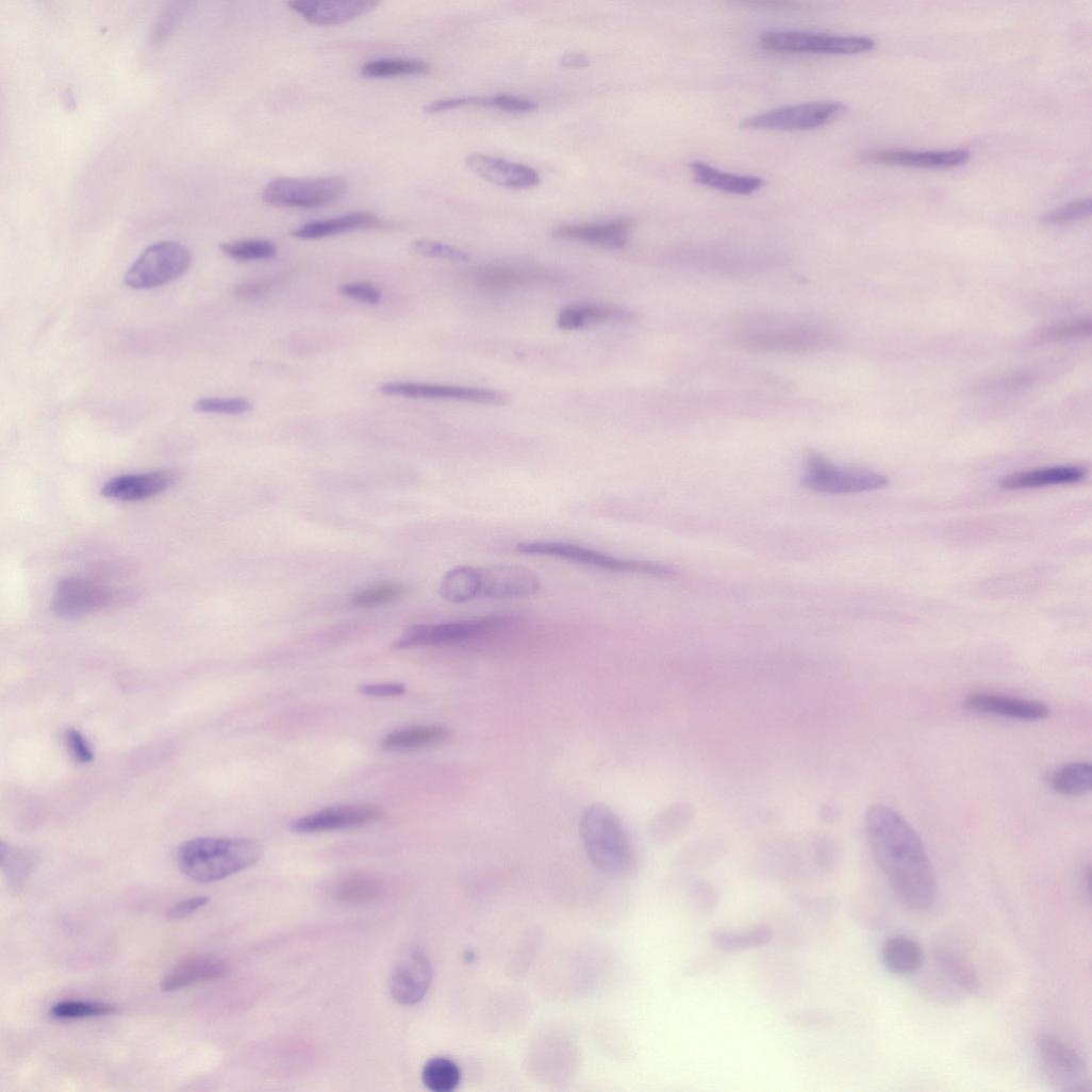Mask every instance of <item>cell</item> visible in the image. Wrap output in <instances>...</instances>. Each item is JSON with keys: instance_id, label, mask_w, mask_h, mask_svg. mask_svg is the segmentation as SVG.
Instances as JSON below:
<instances>
[{"instance_id": "obj_1", "label": "cell", "mask_w": 1092, "mask_h": 1092, "mask_svg": "<svg viewBox=\"0 0 1092 1092\" xmlns=\"http://www.w3.org/2000/svg\"><path fill=\"white\" fill-rule=\"evenodd\" d=\"M865 830L874 859L900 901L914 911L930 910L938 881L913 828L892 808L876 805L866 812Z\"/></svg>"}, {"instance_id": "obj_2", "label": "cell", "mask_w": 1092, "mask_h": 1092, "mask_svg": "<svg viewBox=\"0 0 1092 1092\" xmlns=\"http://www.w3.org/2000/svg\"><path fill=\"white\" fill-rule=\"evenodd\" d=\"M262 855L261 844L253 840L199 838L180 846L177 862L187 878L210 883L253 866Z\"/></svg>"}, {"instance_id": "obj_3", "label": "cell", "mask_w": 1092, "mask_h": 1092, "mask_svg": "<svg viewBox=\"0 0 1092 1092\" xmlns=\"http://www.w3.org/2000/svg\"><path fill=\"white\" fill-rule=\"evenodd\" d=\"M581 837L593 864L613 877L631 875L638 865L634 846L619 816L600 804L589 807L581 818Z\"/></svg>"}, {"instance_id": "obj_4", "label": "cell", "mask_w": 1092, "mask_h": 1092, "mask_svg": "<svg viewBox=\"0 0 1092 1092\" xmlns=\"http://www.w3.org/2000/svg\"><path fill=\"white\" fill-rule=\"evenodd\" d=\"M517 553L553 558L614 574H636L673 578L676 572L658 563L617 558L588 546L563 541H523L514 546Z\"/></svg>"}, {"instance_id": "obj_5", "label": "cell", "mask_w": 1092, "mask_h": 1092, "mask_svg": "<svg viewBox=\"0 0 1092 1092\" xmlns=\"http://www.w3.org/2000/svg\"><path fill=\"white\" fill-rule=\"evenodd\" d=\"M744 347L765 353H811L827 348L831 336L809 322H760L744 326L737 335Z\"/></svg>"}, {"instance_id": "obj_6", "label": "cell", "mask_w": 1092, "mask_h": 1092, "mask_svg": "<svg viewBox=\"0 0 1092 1092\" xmlns=\"http://www.w3.org/2000/svg\"><path fill=\"white\" fill-rule=\"evenodd\" d=\"M1035 1055L1043 1078L1055 1090L1091 1091L1083 1058L1060 1038L1050 1033L1039 1035L1035 1041Z\"/></svg>"}, {"instance_id": "obj_7", "label": "cell", "mask_w": 1092, "mask_h": 1092, "mask_svg": "<svg viewBox=\"0 0 1092 1092\" xmlns=\"http://www.w3.org/2000/svg\"><path fill=\"white\" fill-rule=\"evenodd\" d=\"M192 254L182 244L161 242L146 249L128 270L125 281L135 289H152L182 277L189 268Z\"/></svg>"}, {"instance_id": "obj_8", "label": "cell", "mask_w": 1092, "mask_h": 1092, "mask_svg": "<svg viewBox=\"0 0 1092 1092\" xmlns=\"http://www.w3.org/2000/svg\"><path fill=\"white\" fill-rule=\"evenodd\" d=\"M760 45L764 50L776 53L855 55L872 51L876 43L864 36L774 31L763 34Z\"/></svg>"}, {"instance_id": "obj_9", "label": "cell", "mask_w": 1092, "mask_h": 1092, "mask_svg": "<svg viewBox=\"0 0 1092 1092\" xmlns=\"http://www.w3.org/2000/svg\"><path fill=\"white\" fill-rule=\"evenodd\" d=\"M347 189L341 177L315 179H275L265 187L262 198L274 206L317 209L340 200Z\"/></svg>"}, {"instance_id": "obj_10", "label": "cell", "mask_w": 1092, "mask_h": 1092, "mask_svg": "<svg viewBox=\"0 0 1092 1092\" xmlns=\"http://www.w3.org/2000/svg\"><path fill=\"white\" fill-rule=\"evenodd\" d=\"M804 486L823 494H854L888 486L889 479L878 473L835 466L823 456L811 452L801 478Z\"/></svg>"}, {"instance_id": "obj_11", "label": "cell", "mask_w": 1092, "mask_h": 1092, "mask_svg": "<svg viewBox=\"0 0 1092 1092\" xmlns=\"http://www.w3.org/2000/svg\"><path fill=\"white\" fill-rule=\"evenodd\" d=\"M846 106L840 102H810L779 107L743 120L742 127L767 131H811L830 123Z\"/></svg>"}, {"instance_id": "obj_12", "label": "cell", "mask_w": 1092, "mask_h": 1092, "mask_svg": "<svg viewBox=\"0 0 1092 1092\" xmlns=\"http://www.w3.org/2000/svg\"><path fill=\"white\" fill-rule=\"evenodd\" d=\"M513 622L508 616H491L467 622L449 623L442 625H417L408 628L402 635L394 643V649L407 650L411 648L437 646L460 643L476 639Z\"/></svg>"}, {"instance_id": "obj_13", "label": "cell", "mask_w": 1092, "mask_h": 1092, "mask_svg": "<svg viewBox=\"0 0 1092 1092\" xmlns=\"http://www.w3.org/2000/svg\"><path fill=\"white\" fill-rule=\"evenodd\" d=\"M113 592L95 581L68 577L56 586L53 596L54 613L64 619H78L112 606Z\"/></svg>"}, {"instance_id": "obj_14", "label": "cell", "mask_w": 1092, "mask_h": 1092, "mask_svg": "<svg viewBox=\"0 0 1092 1092\" xmlns=\"http://www.w3.org/2000/svg\"><path fill=\"white\" fill-rule=\"evenodd\" d=\"M432 976L429 958L418 948L407 949L392 972L390 988L394 999L404 1006L418 1004L428 993Z\"/></svg>"}, {"instance_id": "obj_15", "label": "cell", "mask_w": 1092, "mask_h": 1092, "mask_svg": "<svg viewBox=\"0 0 1092 1092\" xmlns=\"http://www.w3.org/2000/svg\"><path fill=\"white\" fill-rule=\"evenodd\" d=\"M541 589L539 578L530 570L511 565L478 568L479 598L510 600L529 598Z\"/></svg>"}, {"instance_id": "obj_16", "label": "cell", "mask_w": 1092, "mask_h": 1092, "mask_svg": "<svg viewBox=\"0 0 1092 1092\" xmlns=\"http://www.w3.org/2000/svg\"><path fill=\"white\" fill-rule=\"evenodd\" d=\"M379 390L387 396L411 399L460 400L496 406L504 404L508 400L501 392L446 384L390 382L382 384Z\"/></svg>"}, {"instance_id": "obj_17", "label": "cell", "mask_w": 1092, "mask_h": 1092, "mask_svg": "<svg viewBox=\"0 0 1092 1092\" xmlns=\"http://www.w3.org/2000/svg\"><path fill=\"white\" fill-rule=\"evenodd\" d=\"M382 811L370 805L337 806L300 817L291 824L297 833H318L353 829L375 823L382 817Z\"/></svg>"}, {"instance_id": "obj_18", "label": "cell", "mask_w": 1092, "mask_h": 1092, "mask_svg": "<svg viewBox=\"0 0 1092 1092\" xmlns=\"http://www.w3.org/2000/svg\"><path fill=\"white\" fill-rule=\"evenodd\" d=\"M291 11L317 27L340 26L365 16L378 6L373 0H293Z\"/></svg>"}, {"instance_id": "obj_19", "label": "cell", "mask_w": 1092, "mask_h": 1092, "mask_svg": "<svg viewBox=\"0 0 1092 1092\" xmlns=\"http://www.w3.org/2000/svg\"><path fill=\"white\" fill-rule=\"evenodd\" d=\"M970 160L964 149L948 151L872 150L863 152L860 161L874 165L904 166L927 169H949L963 166Z\"/></svg>"}, {"instance_id": "obj_20", "label": "cell", "mask_w": 1092, "mask_h": 1092, "mask_svg": "<svg viewBox=\"0 0 1092 1092\" xmlns=\"http://www.w3.org/2000/svg\"><path fill=\"white\" fill-rule=\"evenodd\" d=\"M466 165L476 176L499 187L528 189L537 186L541 180L530 167L489 155H468Z\"/></svg>"}, {"instance_id": "obj_21", "label": "cell", "mask_w": 1092, "mask_h": 1092, "mask_svg": "<svg viewBox=\"0 0 1092 1092\" xmlns=\"http://www.w3.org/2000/svg\"><path fill=\"white\" fill-rule=\"evenodd\" d=\"M964 707L978 714L1021 722L1043 721L1049 715L1048 708L1039 701L991 693L970 695L965 699Z\"/></svg>"}, {"instance_id": "obj_22", "label": "cell", "mask_w": 1092, "mask_h": 1092, "mask_svg": "<svg viewBox=\"0 0 1092 1092\" xmlns=\"http://www.w3.org/2000/svg\"><path fill=\"white\" fill-rule=\"evenodd\" d=\"M176 480V474L169 470L121 475L103 485L102 495L121 501H140L164 493Z\"/></svg>"}, {"instance_id": "obj_23", "label": "cell", "mask_w": 1092, "mask_h": 1092, "mask_svg": "<svg viewBox=\"0 0 1092 1092\" xmlns=\"http://www.w3.org/2000/svg\"><path fill=\"white\" fill-rule=\"evenodd\" d=\"M474 284L493 291H511L548 283L549 272L539 268L511 265H484L470 272Z\"/></svg>"}, {"instance_id": "obj_24", "label": "cell", "mask_w": 1092, "mask_h": 1092, "mask_svg": "<svg viewBox=\"0 0 1092 1092\" xmlns=\"http://www.w3.org/2000/svg\"><path fill=\"white\" fill-rule=\"evenodd\" d=\"M932 953L938 973L960 994H973L979 990L980 979L977 971L958 947L940 940Z\"/></svg>"}, {"instance_id": "obj_25", "label": "cell", "mask_w": 1092, "mask_h": 1092, "mask_svg": "<svg viewBox=\"0 0 1092 1092\" xmlns=\"http://www.w3.org/2000/svg\"><path fill=\"white\" fill-rule=\"evenodd\" d=\"M228 973V964L217 957H192L171 969L163 978L161 988L164 992H175L198 983L222 979Z\"/></svg>"}, {"instance_id": "obj_26", "label": "cell", "mask_w": 1092, "mask_h": 1092, "mask_svg": "<svg viewBox=\"0 0 1092 1092\" xmlns=\"http://www.w3.org/2000/svg\"><path fill=\"white\" fill-rule=\"evenodd\" d=\"M631 230L630 220L619 219L605 224L562 226L553 231V236L609 249H622L626 246Z\"/></svg>"}, {"instance_id": "obj_27", "label": "cell", "mask_w": 1092, "mask_h": 1092, "mask_svg": "<svg viewBox=\"0 0 1092 1092\" xmlns=\"http://www.w3.org/2000/svg\"><path fill=\"white\" fill-rule=\"evenodd\" d=\"M634 318L635 314L632 311L621 305L581 303L563 309L558 318V326L563 330H579L607 322H627Z\"/></svg>"}, {"instance_id": "obj_28", "label": "cell", "mask_w": 1092, "mask_h": 1092, "mask_svg": "<svg viewBox=\"0 0 1092 1092\" xmlns=\"http://www.w3.org/2000/svg\"><path fill=\"white\" fill-rule=\"evenodd\" d=\"M881 960L891 973L898 976H912L923 969L925 954L915 940L907 936H895L883 943Z\"/></svg>"}, {"instance_id": "obj_29", "label": "cell", "mask_w": 1092, "mask_h": 1092, "mask_svg": "<svg viewBox=\"0 0 1092 1092\" xmlns=\"http://www.w3.org/2000/svg\"><path fill=\"white\" fill-rule=\"evenodd\" d=\"M1085 477L1086 469L1080 466H1055L1009 475L1002 480L1000 486L1006 490L1036 489L1077 483Z\"/></svg>"}, {"instance_id": "obj_30", "label": "cell", "mask_w": 1092, "mask_h": 1092, "mask_svg": "<svg viewBox=\"0 0 1092 1092\" xmlns=\"http://www.w3.org/2000/svg\"><path fill=\"white\" fill-rule=\"evenodd\" d=\"M381 220L369 213L355 212L338 218L312 221L292 231V236L299 239H320L347 232L379 228Z\"/></svg>"}, {"instance_id": "obj_31", "label": "cell", "mask_w": 1092, "mask_h": 1092, "mask_svg": "<svg viewBox=\"0 0 1092 1092\" xmlns=\"http://www.w3.org/2000/svg\"><path fill=\"white\" fill-rule=\"evenodd\" d=\"M690 168L696 183L729 194L749 196L765 185L762 178L723 172L700 162L692 163Z\"/></svg>"}, {"instance_id": "obj_32", "label": "cell", "mask_w": 1092, "mask_h": 1092, "mask_svg": "<svg viewBox=\"0 0 1092 1092\" xmlns=\"http://www.w3.org/2000/svg\"><path fill=\"white\" fill-rule=\"evenodd\" d=\"M773 939L771 927L754 926L744 931L713 930L709 934L711 944L725 953H740L767 945Z\"/></svg>"}, {"instance_id": "obj_33", "label": "cell", "mask_w": 1092, "mask_h": 1092, "mask_svg": "<svg viewBox=\"0 0 1092 1092\" xmlns=\"http://www.w3.org/2000/svg\"><path fill=\"white\" fill-rule=\"evenodd\" d=\"M449 735L447 729L440 726H423L396 731L382 742L387 751H411L433 746L445 741Z\"/></svg>"}, {"instance_id": "obj_34", "label": "cell", "mask_w": 1092, "mask_h": 1092, "mask_svg": "<svg viewBox=\"0 0 1092 1092\" xmlns=\"http://www.w3.org/2000/svg\"><path fill=\"white\" fill-rule=\"evenodd\" d=\"M440 595L453 605L478 599V568L463 566L450 570L442 580Z\"/></svg>"}, {"instance_id": "obj_35", "label": "cell", "mask_w": 1092, "mask_h": 1092, "mask_svg": "<svg viewBox=\"0 0 1092 1092\" xmlns=\"http://www.w3.org/2000/svg\"><path fill=\"white\" fill-rule=\"evenodd\" d=\"M1050 788L1064 796H1082L1091 791L1092 767L1086 762L1066 764L1049 778Z\"/></svg>"}, {"instance_id": "obj_36", "label": "cell", "mask_w": 1092, "mask_h": 1092, "mask_svg": "<svg viewBox=\"0 0 1092 1092\" xmlns=\"http://www.w3.org/2000/svg\"><path fill=\"white\" fill-rule=\"evenodd\" d=\"M383 893V887L377 879L366 875H348L340 879L333 887V895L345 904H365L373 901Z\"/></svg>"}, {"instance_id": "obj_37", "label": "cell", "mask_w": 1092, "mask_h": 1092, "mask_svg": "<svg viewBox=\"0 0 1092 1092\" xmlns=\"http://www.w3.org/2000/svg\"><path fill=\"white\" fill-rule=\"evenodd\" d=\"M430 72V66L419 60H377L366 63L361 68L362 77L366 79H390L398 77L425 76Z\"/></svg>"}, {"instance_id": "obj_38", "label": "cell", "mask_w": 1092, "mask_h": 1092, "mask_svg": "<svg viewBox=\"0 0 1092 1092\" xmlns=\"http://www.w3.org/2000/svg\"><path fill=\"white\" fill-rule=\"evenodd\" d=\"M421 1078L424 1085L430 1091L451 1092L457 1089L461 1081V1070L454 1061L444 1057H436L430 1059L425 1064Z\"/></svg>"}, {"instance_id": "obj_39", "label": "cell", "mask_w": 1092, "mask_h": 1092, "mask_svg": "<svg viewBox=\"0 0 1092 1092\" xmlns=\"http://www.w3.org/2000/svg\"><path fill=\"white\" fill-rule=\"evenodd\" d=\"M2 870L14 889H20L32 874L37 859L34 854L2 844Z\"/></svg>"}, {"instance_id": "obj_40", "label": "cell", "mask_w": 1092, "mask_h": 1092, "mask_svg": "<svg viewBox=\"0 0 1092 1092\" xmlns=\"http://www.w3.org/2000/svg\"><path fill=\"white\" fill-rule=\"evenodd\" d=\"M118 1008L112 1004L86 1000H64L53 1005L50 1014L57 1020H83L114 1014Z\"/></svg>"}, {"instance_id": "obj_41", "label": "cell", "mask_w": 1092, "mask_h": 1092, "mask_svg": "<svg viewBox=\"0 0 1092 1092\" xmlns=\"http://www.w3.org/2000/svg\"><path fill=\"white\" fill-rule=\"evenodd\" d=\"M406 592L401 583H382L355 594L350 605L357 609H375L398 600Z\"/></svg>"}, {"instance_id": "obj_42", "label": "cell", "mask_w": 1092, "mask_h": 1092, "mask_svg": "<svg viewBox=\"0 0 1092 1092\" xmlns=\"http://www.w3.org/2000/svg\"><path fill=\"white\" fill-rule=\"evenodd\" d=\"M220 248L228 257L239 262L268 260L278 252L277 246L266 239L226 243Z\"/></svg>"}, {"instance_id": "obj_43", "label": "cell", "mask_w": 1092, "mask_h": 1092, "mask_svg": "<svg viewBox=\"0 0 1092 1092\" xmlns=\"http://www.w3.org/2000/svg\"><path fill=\"white\" fill-rule=\"evenodd\" d=\"M195 410L202 413L239 415L253 410V404L244 398H201Z\"/></svg>"}, {"instance_id": "obj_44", "label": "cell", "mask_w": 1092, "mask_h": 1092, "mask_svg": "<svg viewBox=\"0 0 1092 1092\" xmlns=\"http://www.w3.org/2000/svg\"><path fill=\"white\" fill-rule=\"evenodd\" d=\"M411 250L424 257L458 263H466L469 259L467 253L456 247L428 239H418L413 242L411 244Z\"/></svg>"}, {"instance_id": "obj_45", "label": "cell", "mask_w": 1092, "mask_h": 1092, "mask_svg": "<svg viewBox=\"0 0 1092 1092\" xmlns=\"http://www.w3.org/2000/svg\"><path fill=\"white\" fill-rule=\"evenodd\" d=\"M1091 213V199H1080L1058 208L1041 218L1043 225H1061L1086 218Z\"/></svg>"}, {"instance_id": "obj_46", "label": "cell", "mask_w": 1092, "mask_h": 1092, "mask_svg": "<svg viewBox=\"0 0 1092 1092\" xmlns=\"http://www.w3.org/2000/svg\"><path fill=\"white\" fill-rule=\"evenodd\" d=\"M467 106L493 107L494 109L493 97H490V98H484V97H460V98L442 99V100L433 101V102L429 103L427 106H425L424 113L428 114V115H435V114H441V113H444V112L453 111V110H458V109H461V107H467Z\"/></svg>"}, {"instance_id": "obj_47", "label": "cell", "mask_w": 1092, "mask_h": 1092, "mask_svg": "<svg viewBox=\"0 0 1092 1092\" xmlns=\"http://www.w3.org/2000/svg\"><path fill=\"white\" fill-rule=\"evenodd\" d=\"M693 905L705 914H711L718 906V893L714 887L705 881L693 883L690 890Z\"/></svg>"}, {"instance_id": "obj_48", "label": "cell", "mask_w": 1092, "mask_h": 1092, "mask_svg": "<svg viewBox=\"0 0 1092 1092\" xmlns=\"http://www.w3.org/2000/svg\"><path fill=\"white\" fill-rule=\"evenodd\" d=\"M340 293L350 299L376 305L381 301V293L369 283H348L340 286Z\"/></svg>"}, {"instance_id": "obj_49", "label": "cell", "mask_w": 1092, "mask_h": 1092, "mask_svg": "<svg viewBox=\"0 0 1092 1092\" xmlns=\"http://www.w3.org/2000/svg\"><path fill=\"white\" fill-rule=\"evenodd\" d=\"M65 739L72 757L78 762L86 764L94 760L93 748L80 731L70 729L66 732Z\"/></svg>"}, {"instance_id": "obj_50", "label": "cell", "mask_w": 1092, "mask_h": 1092, "mask_svg": "<svg viewBox=\"0 0 1092 1092\" xmlns=\"http://www.w3.org/2000/svg\"><path fill=\"white\" fill-rule=\"evenodd\" d=\"M494 109L501 110L508 113H530L537 109L535 102L508 95H500L493 97Z\"/></svg>"}, {"instance_id": "obj_51", "label": "cell", "mask_w": 1092, "mask_h": 1092, "mask_svg": "<svg viewBox=\"0 0 1092 1092\" xmlns=\"http://www.w3.org/2000/svg\"><path fill=\"white\" fill-rule=\"evenodd\" d=\"M210 901L208 896H195L192 898L184 899L172 906L167 912L166 916L169 920H180L187 917L201 908L205 907Z\"/></svg>"}, {"instance_id": "obj_52", "label": "cell", "mask_w": 1092, "mask_h": 1092, "mask_svg": "<svg viewBox=\"0 0 1092 1092\" xmlns=\"http://www.w3.org/2000/svg\"><path fill=\"white\" fill-rule=\"evenodd\" d=\"M360 692L367 697H398L406 693V688L397 683L367 684Z\"/></svg>"}, {"instance_id": "obj_53", "label": "cell", "mask_w": 1092, "mask_h": 1092, "mask_svg": "<svg viewBox=\"0 0 1092 1092\" xmlns=\"http://www.w3.org/2000/svg\"><path fill=\"white\" fill-rule=\"evenodd\" d=\"M562 67L569 69H585L591 66V60L581 53H568L560 59Z\"/></svg>"}, {"instance_id": "obj_54", "label": "cell", "mask_w": 1092, "mask_h": 1092, "mask_svg": "<svg viewBox=\"0 0 1092 1092\" xmlns=\"http://www.w3.org/2000/svg\"><path fill=\"white\" fill-rule=\"evenodd\" d=\"M267 291V285L252 283L238 286L236 295L245 299H252L264 295Z\"/></svg>"}, {"instance_id": "obj_55", "label": "cell", "mask_w": 1092, "mask_h": 1092, "mask_svg": "<svg viewBox=\"0 0 1092 1092\" xmlns=\"http://www.w3.org/2000/svg\"><path fill=\"white\" fill-rule=\"evenodd\" d=\"M178 16H179L178 9L169 10L166 13V15L163 17L162 22L159 23V26H158V30H156V33L154 35L155 38L163 39L165 34L167 32H169L170 27L173 28L172 26L175 24V20L178 18Z\"/></svg>"}, {"instance_id": "obj_56", "label": "cell", "mask_w": 1092, "mask_h": 1092, "mask_svg": "<svg viewBox=\"0 0 1092 1092\" xmlns=\"http://www.w3.org/2000/svg\"><path fill=\"white\" fill-rule=\"evenodd\" d=\"M1081 888L1083 896H1086L1088 901H1090V867H1087L1082 873Z\"/></svg>"}]
</instances>
